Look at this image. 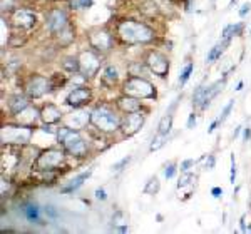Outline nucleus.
Wrapping results in <instances>:
<instances>
[{"label":"nucleus","mask_w":251,"mask_h":234,"mask_svg":"<svg viewBox=\"0 0 251 234\" xmlns=\"http://www.w3.org/2000/svg\"><path fill=\"white\" fill-rule=\"evenodd\" d=\"M250 10H251V3L250 2L243 3V7H241V10H240V15H241V17H245L246 14H250Z\"/></svg>","instance_id":"43"},{"label":"nucleus","mask_w":251,"mask_h":234,"mask_svg":"<svg viewBox=\"0 0 251 234\" xmlns=\"http://www.w3.org/2000/svg\"><path fill=\"white\" fill-rule=\"evenodd\" d=\"M214 166V156H209V161L206 163V169H213Z\"/></svg>","instance_id":"47"},{"label":"nucleus","mask_w":251,"mask_h":234,"mask_svg":"<svg viewBox=\"0 0 251 234\" xmlns=\"http://www.w3.org/2000/svg\"><path fill=\"white\" fill-rule=\"evenodd\" d=\"M64 119V114L62 111L55 106V104L52 102H47L44 104L42 107H40V120H42L44 124H57L60 120Z\"/></svg>","instance_id":"16"},{"label":"nucleus","mask_w":251,"mask_h":234,"mask_svg":"<svg viewBox=\"0 0 251 234\" xmlns=\"http://www.w3.org/2000/svg\"><path fill=\"white\" fill-rule=\"evenodd\" d=\"M211 194H213L214 197H221L223 189H221V187H213V189H211Z\"/></svg>","instance_id":"46"},{"label":"nucleus","mask_w":251,"mask_h":234,"mask_svg":"<svg viewBox=\"0 0 251 234\" xmlns=\"http://www.w3.org/2000/svg\"><path fill=\"white\" fill-rule=\"evenodd\" d=\"M92 5V0H79V2H72V7L77 9H89Z\"/></svg>","instance_id":"37"},{"label":"nucleus","mask_w":251,"mask_h":234,"mask_svg":"<svg viewBox=\"0 0 251 234\" xmlns=\"http://www.w3.org/2000/svg\"><path fill=\"white\" fill-rule=\"evenodd\" d=\"M22 212L25 216V219L32 224H40L42 223V216H40V208L35 203H27L22 206Z\"/></svg>","instance_id":"20"},{"label":"nucleus","mask_w":251,"mask_h":234,"mask_svg":"<svg viewBox=\"0 0 251 234\" xmlns=\"http://www.w3.org/2000/svg\"><path fill=\"white\" fill-rule=\"evenodd\" d=\"M144 66L148 67L152 74H156L157 77L164 79L169 72V59L157 50H149L148 54H146Z\"/></svg>","instance_id":"10"},{"label":"nucleus","mask_w":251,"mask_h":234,"mask_svg":"<svg viewBox=\"0 0 251 234\" xmlns=\"http://www.w3.org/2000/svg\"><path fill=\"white\" fill-rule=\"evenodd\" d=\"M139 12L148 17H154V15L159 14V9H157L154 0H143V3L139 5Z\"/></svg>","instance_id":"24"},{"label":"nucleus","mask_w":251,"mask_h":234,"mask_svg":"<svg viewBox=\"0 0 251 234\" xmlns=\"http://www.w3.org/2000/svg\"><path fill=\"white\" fill-rule=\"evenodd\" d=\"M89 39V46L91 49L97 50L99 54H106L112 49L114 46V35L111 32H107L106 29H92L87 34Z\"/></svg>","instance_id":"8"},{"label":"nucleus","mask_w":251,"mask_h":234,"mask_svg":"<svg viewBox=\"0 0 251 234\" xmlns=\"http://www.w3.org/2000/svg\"><path fill=\"white\" fill-rule=\"evenodd\" d=\"M127 219L129 217L126 216L124 211H117L114 217H112V223H114V226H121V228H124V224H127Z\"/></svg>","instance_id":"34"},{"label":"nucleus","mask_w":251,"mask_h":234,"mask_svg":"<svg viewBox=\"0 0 251 234\" xmlns=\"http://www.w3.org/2000/svg\"><path fill=\"white\" fill-rule=\"evenodd\" d=\"M9 187H10V184H9V181L5 179V176H2V196H5V192L9 191Z\"/></svg>","instance_id":"44"},{"label":"nucleus","mask_w":251,"mask_h":234,"mask_svg":"<svg viewBox=\"0 0 251 234\" xmlns=\"http://www.w3.org/2000/svg\"><path fill=\"white\" fill-rule=\"evenodd\" d=\"M250 206H251V199H250Z\"/></svg>","instance_id":"56"},{"label":"nucleus","mask_w":251,"mask_h":234,"mask_svg":"<svg viewBox=\"0 0 251 234\" xmlns=\"http://www.w3.org/2000/svg\"><path fill=\"white\" fill-rule=\"evenodd\" d=\"M29 95H20V94H15V95H12V97L9 99V109H10V112L12 114H19L20 111H24L27 106H29Z\"/></svg>","instance_id":"21"},{"label":"nucleus","mask_w":251,"mask_h":234,"mask_svg":"<svg viewBox=\"0 0 251 234\" xmlns=\"http://www.w3.org/2000/svg\"><path fill=\"white\" fill-rule=\"evenodd\" d=\"M233 106H234V100H229V102L226 104V107L223 109V112L220 114V117H218V120H220V124H221V122H225V120H226V117L229 116V112H231Z\"/></svg>","instance_id":"35"},{"label":"nucleus","mask_w":251,"mask_h":234,"mask_svg":"<svg viewBox=\"0 0 251 234\" xmlns=\"http://www.w3.org/2000/svg\"><path fill=\"white\" fill-rule=\"evenodd\" d=\"M116 35L119 40L129 46H136V44H151L156 39V32L144 22H137V20L124 19L117 22L116 25Z\"/></svg>","instance_id":"1"},{"label":"nucleus","mask_w":251,"mask_h":234,"mask_svg":"<svg viewBox=\"0 0 251 234\" xmlns=\"http://www.w3.org/2000/svg\"><path fill=\"white\" fill-rule=\"evenodd\" d=\"M144 120H146V116L141 111L127 112V114L121 119V131H123V134L126 137L134 136L141 131V127L144 126Z\"/></svg>","instance_id":"12"},{"label":"nucleus","mask_w":251,"mask_h":234,"mask_svg":"<svg viewBox=\"0 0 251 234\" xmlns=\"http://www.w3.org/2000/svg\"><path fill=\"white\" fill-rule=\"evenodd\" d=\"M91 126H94L102 134H112L121 129V117L112 109L100 106L91 111Z\"/></svg>","instance_id":"4"},{"label":"nucleus","mask_w":251,"mask_h":234,"mask_svg":"<svg viewBox=\"0 0 251 234\" xmlns=\"http://www.w3.org/2000/svg\"><path fill=\"white\" fill-rule=\"evenodd\" d=\"M173 2H183V0H173Z\"/></svg>","instance_id":"53"},{"label":"nucleus","mask_w":251,"mask_h":234,"mask_svg":"<svg viewBox=\"0 0 251 234\" xmlns=\"http://www.w3.org/2000/svg\"><path fill=\"white\" fill-rule=\"evenodd\" d=\"M55 39H57V42L60 44V46L67 47V46H71V44L75 40V30L72 29V25L69 23L66 29H64L62 32H59V34L55 35Z\"/></svg>","instance_id":"23"},{"label":"nucleus","mask_w":251,"mask_h":234,"mask_svg":"<svg viewBox=\"0 0 251 234\" xmlns=\"http://www.w3.org/2000/svg\"><path fill=\"white\" fill-rule=\"evenodd\" d=\"M50 91H52V82L46 75L32 74L25 82V94L30 99H40L42 95H46Z\"/></svg>","instance_id":"9"},{"label":"nucleus","mask_w":251,"mask_h":234,"mask_svg":"<svg viewBox=\"0 0 251 234\" xmlns=\"http://www.w3.org/2000/svg\"><path fill=\"white\" fill-rule=\"evenodd\" d=\"M66 161V149L60 147H49L39 152V156L35 157L34 166L40 172H54L62 166Z\"/></svg>","instance_id":"5"},{"label":"nucleus","mask_w":251,"mask_h":234,"mask_svg":"<svg viewBox=\"0 0 251 234\" xmlns=\"http://www.w3.org/2000/svg\"><path fill=\"white\" fill-rule=\"evenodd\" d=\"M243 89V82H238V86H236V91H241Z\"/></svg>","instance_id":"51"},{"label":"nucleus","mask_w":251,"mask_h":234,"mask_svg":"<svg viewBox=\"0 0 251 234\" xmlns=\"http://www.w3.org/2000/svg\"><path fill=\"white\" fill-rule=\"evenodd\" d=\"M166 139H168V136H163V134H159V132H157L156 137H154V140H152V144H151V147H149V151L154 152V151H157V149H161V147L164 146V140Z\"/></svg>","instance_id":"33"},{"label":"nucleus","mask_w":251,"mask_h":234,"mask_svg":"<svg viewBox=\"0 0 251 234\" xmlns=\"http://www.w3.org/2000/svg\"><path fill=\"white\" fill-rule=\"evenodd\" d=\"M129 161H131V156H126L123 161H119V163H117V164H114V166H112V171H114V172L123 171V167L126 166V164H129Z\"/></svg>","instance_id":"36"},{"label":"nucleus","mask_w":251,"mask_h":234,"mask_svg":"<svg viewBox=\"0 0 251 234\" xmlns=\"http://www.w3.org/2000/svg\"><path fill=\"white\" fill-rule=\"evenodd\" d=\"M62 122H64V126L80 131V129H84L87 124H91V112H86V111H80V109H77L74 114L64 116Z\"/></svg>","instance_id":"15"},{"label":"nucleus","mask_w":251,"mask_h":234,"mask_svg":"<svg viewBox=\"0 0 251 234\" xmlns=\"http://www.w3.org/2000/svg\"><path fill=\"white\" fill-rule=\"evenodd\" d=\"M44 212H46V214L50 217V219H55V217L59 216V212L55 211V209L52 208V206H46V208H44Z\"/></svg>","instance_id":"39"},{"label":"nucleus","mask_w":251,"mask_h":234,"mask_svg":"<svg viewBox=\"0 0 251 234\" xmlns=\"http://www.w3.org/2000/svg\"><path fill=\"white\" fill-rule=\"evenodd\" d=\"M171 127H173V114L171 112H168V114L161 119L159 126H157V132L163 134V136H168L169 131H171Z\"/></svg>","instance_id":"27"},{"label":"nucleus","mask_w":251,"mask_h":234,"mask_svg":"<svg viewBox=\"0 0 251 234\" xmlns=\"http://www.w3.org/2000/svg\"><path fill=\"white\" fill-rule=\"evenodd\" d=\"M92 99V92L91 89L86 86H79L75 89H72L71 92L67 94L66 97V104L69 107H74V109H80L84 106H87Z\"/></svg>","instance_id":"14"},{"label":"nucleus","mask_w":251,"mask_h":234,"mask_svg":"<svg viewBox=\"0 0 251 234\" xmlns=\"http://www.w3.org/2000/svg\"><path fill=\"white\" fill-rule=\"evenodd\" d=\"M196 124V114H189V119H188V129H193V126Z\"/></svg>","instance_id":"45"},{"label":"nucleus","mask_w":251,"mask_h":234,"mask_svg":"<svg viewBox=\"0 0 251 234\" xmlns=\"http://www.w3.org/2000/svg\"><path fill=\"white\" fill-rule=\"evenodd\" d=\"M141 99L137 97H132V95H121V97H117L116 100V106L119 109L121 112H124V114H127V112H136V111H141V107H143V104L139 102Z\"/></svg>","instance_id":"18"},{"label":"nucleus","mask_w":251,"mask_h":234,"mask_svg":"<svg viewBox=\"0 0 251 234\" xmlns=\"http://www.w3.org/2000/svg\"><path fill=\"white\" fill-rule=\"evenodd\" d=\"M102 79L109 84H116L117 79H119V72L114 66H107L102 72Z\"/></svg>","instance_id":"29"},{"label":"nucleus","mask_w":251,"mask_h":234,"mask_svg":"<svg viewBox=\"0 0 251 234\" xmlns=\"http://www.w3.org/2000/svg\"><path fill=\"white\" fill-rule=\"evenodd\" d=\"M241 126L240 127H236V129H234V134H233V137H238V134H240V132H241Z\"/></svg>","instance_id":"50"},{"label":"nucleus","mask_w":251,"mask_h":234,"mask_svg":"<svg viewBox=\"0 0 251 234\" xmlns=\"http://www.w3.org/2000/svg\"><path fill=\"white\" fill-rule=\"evenodd\" d=\"M123 92L137 99H156L157 95L156 87L148 79L139 77V75H131L126 79L123 84Z\"/></svg>","instance_id":"6"},{"label":"nucleus","mask_w":251,"mask_h":234,"mask_svg":"<svg viewBox=\"0 0 251 234\" xmlns=\"http://www.w3.org/2000/svg\"><path fill=\"white\" fill-rule=\"evenodd\" d=\"M62 69L71 74L74 72H79V59L74 57V55H69V57H64L62 59Z\"/></svg>","instance_id":"26"},{"label":"nucleus","mask_w":251,"mask_h":234,"mask_svg":"<svg viewBox=\"0 0 251 234\" xmlns=\"http://www.w3.org/2000/svg\"><path fill=\"white\" fill-rule=\"evenodd\" d=\"M79 59V74L82 75L84 79H92L97 75L100 69V57L99 52L94 49H87L79 52L77 55Z\"/></svg>","instance_id":"7"},{"label":"nucleus","mask_w":251,"mask_h":234,"mask_svg":"<svg viewBox=\"0 0 251 234\" xmlns=\"http://www.w3.org/2000/svg\"><path fill=\"white\" fill-rule=\"evenodd\" d=\"M55 136H57V142L66 149L67 154L74 157H86L89 154L87 140L84 139L80 131H77V129H71L64 126L55 132Z\"/></svg>","instance_id":"2"},{"label":"nucleus","mask_w":251,"mask_h":234,"mask_svg":"<svg viewBox=\"0 0 251 234\" xmlns=\"http://www.w3.org/2000/svg\"><path fill=\"white\" fill-rule=\"evenodd\" d=\"M164 174L168 179H171V177H174V174H176V163H171L168 167H166V171H164Z\"/></svg>","instance_id":"38"},{"label":"nucleus","mask_w":251,"mask_h":234,"mask_svg":"<svg viewBox=\"0 0 251 234\" xmlns=\"http://www.w3.org/2000/svg\"><path fill=\"white\" fill-rule=\"evenodd\" d=\"M234 177H236V163H234V156H231V174H229V179L234 184Z\"/></svg>","instance_id":"42"},{"label":"nucleus","mask_w":251,"mask_h":234,"mask_svg":"<svg viewBox=\"0 0 251 234\" xmlns=\"http://www.w3.org/2000/svg\"><path fill=\"white\" fill-rule=\"evenodd\" d=\"M15 120L20 124H25V126H32L34 127L37 124V120L40 119V109H37L35 106L29 104L24 111H20L19 114H15Z\"/></svg>","instance_id":"17"},{"label":"nucleus","mask_w":251,"mask_h":234,"mask_svg":"<svg viewBox=\"0 0 251 234\" xmlns=\"http://www.w3.org/2000/svg\"><path fill=\"white\" fill-rule=\"evenodd\" d=\"M196 179L198 177L193 174V172H183L179 177V183H177V189H184V187H188L189 184H193V183H196Z\"/></svg>","instance_id":"31"},{"label":"nucleus","mask_w":251,"mask_h":234,"mask_svg":"<svg viewBox=\"0 0 251 234\" xmlns=\"http://www.w3.org/2000/svg\"><path fill=\"white\" fill-rule=\"evenodd\" d=\"M49 2H57V0H49Z\"/></svg>","instance_id":"54"},{"label":"nucleus","mask_w":251,"mask_h":234,"mask_svg":"<svg viewBox=\"0 0 251 234\" xmlns=\"http://www.w3.org/2000/svg\"><path fill=\"white\" fill-rule=\"evenodd\" d=\"M250 136H251V131H250V127H246V129H245V139L248 140V139H250Z\"/></svg>","instance_id":"49"},{"label":"nucleus","mask_w":251,"mask_h":234,"mask_svg":"<svg viewBox=\"0 0 251 234\" xmlns=\"http://www.w3.org/2000/svg\"><path fill=\"white\" fill-rule=\"evenodd\" d=\"M245 217L246 216H241V221H240V223H241V231H248V228H246V224H245Z\"/></svg>","instance_id":"48"},{"label":"nucleus","mask_w":251,"mask_h":234,"mask_svg":"<svg viewBox=\"0 0 251 234\" xmlns=\"http://www.w3.org/2000/svg\"><path fill=\"white\" fill-rule=\"evenodd\" d=\"M226 40L223 44H216V46L213 47L211 50H209V54L206 55V62L208 64H211V62H214V60H218L221 57V54H223V50H225V46H226Z\"/></svg>","instance_id":"28"},{"label":"nucleus","mask_w":251,"mask_h":234,"mask_svg":"<svg viewBox=\"0 0 251 234\" xmlns=\"http://www.w3.org/2000/svg\"><path fill=\"white\" fill-rule=\"evenodd\" d=\"M241 30H243V23H229V25L225 27V30H223V39L226 40V42H229V39L234 37V35H241Z\"/></svg>","instance_id":"25"},{"label":"nucleus","mask_w":251,"mask_h":234,"mask_svg":"<svg viewBox=\"0 0 251 234\" xmlns=\"http://www.w3.org/2000/svg\"><path fill=\"white\" fill-rule=\"evenodd\" d=\"M193 70H194V64L193 62L186 64L184 69H183V72H181V75H179V86H184V84L188 82V79L191 77Z\"/></svg>","instance_id":"32"},{"label":"nucleus","mask_w":251,"mask_h":234,"mask_svg":"<svg viewBox=\"0 0 251 234\" xmlns=\"http://www.w3.org/2000/svg\"><path fill=\"white\" fill-rule=\"evenodd\" d=\"M226 80V79H225ZM225 80H218V82H214L213 86H209V87H206V94H204V99H203V104H201V111H204L206 107L211 104V100L216 97L218 95V92L221 91V87L225 86Z\"/></svg>","instance_id":"22"},{"label":"nucleus","mask_w":251,"mask_h":234,"mask_svg":"<svg viewBox=\"0 0 251 234\" xmlns=\"http://www.w3.org/2000/svg\"><path fill=\"white\" fill-rule=\"evenodd\" d=\"M69 25V17L64 9H52L46 15V27L52 35H57Z\"/></svg>","instance_id":"13"},{"label":"nucleus","mask_w":251,"mask_h":234,"mask_svg":"<svg viewBox=\"0 0 251 234\" xmlns=\"http://www.w3.org/2000/svg\"><path fill=\"white\" fill-rule=\"evenodd\" d=\"M159 189H161V183H159V179H157V176H154L148 181V184H146V187H144V192L149 196H154L159 192Z\"/></svg>","instance_id":"30"},{"label":"nucleus","mask_w":251,"mask_h":234,"mask_svg":"<svg viewBox=\"0 0 251 234\" xmlns=\"http://www.w3.org/2000/svg\"><path fill=\"white\" fill-rule=\"evenodd\" d=\"M194 164V161L193 159H186L181 163V172H188L189 171V167H191Z\"/></svg>","instance_id":"41"},{"label":"nucleus","mask_w":251,"mask_h":234,"mask_svg":"<svg viewBox=\"0 0 251 234\" xmlns=\"http://www.w3.org/2000/svg\"><path fill=\"white\" fill-rule=\"evenodd\" d=\"M96 199H99V201H106V199H107L106 189H104V187H97V189H96Z\"/></svg>","instance_id":"40"},{"label":"nucleus","mask_w":251,"mask_h":234,"mask_svg":"<svg viewBox=\"0 0 251 234\" xmlns=\"http://www.w3.org/2000/svg\"><path fill=\"white\" fill-rule=\"evenodd\" d=\"M238 0H231V2H229V5H233V3H236Z\"/></svg>","instance_id":"52"},{"label":"nucleus","mask_w":251,"mask_h":234,"mask_svg":"<svg viewBox=\"0 0 251 234\" xmlns=\"http://www.w3.org/2000/svg\"><path fill=\"white\" fill-rule=\"evenodd\" d=\"M32 134H34V127L25 126V124H3L2 131H0V139H2V146H25L30 142Z\"/></svg>","instance_id":"3"},{"label":"nucleus","mask_w":251,"mask_h":234,"mask_svg":"<svg viewBox=\"0 0 251 234\" xmlns=\"http://www.w3.org/2000/svg\"><path fill=\"white\" fill-rule=\"evenodd\" d=\"M91 174H92V171H86V172H80L79 176H75L74 179H71L69 181V184L67 186H64L62 189H60V192L62 194H71V192H74V191H77V189L82 186L86 181L91 177Z\"/></svg>","instance_id":"19"},{"label":"nucleus","mask_w":251,"mask_h":234,"mask_svg":"<svg viewBox=\"0 0 251 234\" xmlns=\"http://www.w3.org/2000/svg\"><path fill=\"white\" fill-rule=\"evenodd\" d=\"M9 22L17 30H29L37 23V15L29 9H14L9 17Z\"/></svg>","instance_id":"11"},{"label":"nucleus","mask_w":251,"mask_h":234,"mask_svg":"<svg viewBox=\"0 0 251 234\" xmlns=\"http://www.w3.org/2000/svg\"><path fill=\"white\" fill-rule=\"evenodd\" d=\"M250 233H251V226H250Z\"/></svg>","instance_id":"55"}]
</instances>
